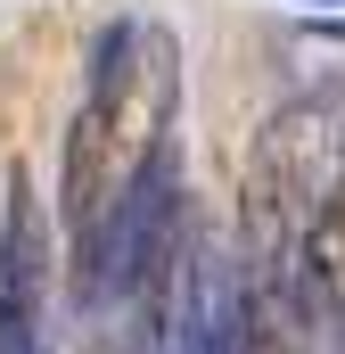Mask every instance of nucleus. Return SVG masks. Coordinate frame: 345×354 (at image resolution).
Masks as SVG:
<instances>
[{
	"mask_svg": "<svg viewBox=\"0 0 345 354\" xmlns=\"http://www.w3.org/2000/svg\"><path fill=\"white\" fill-rule=\"evenodd\" d=\"M247 272L214 256L181 214L148 264V354H247Z\"/></svg>",
	"mask_w": 345,
	"mask_h": 354,
	"instance_id": "nucleus-3",
	"label": "nucleus"
},
{
	"mask_svg": "<svg viewBox=\"0 0 345 354\" xmlns=\"http://www.w3.org/2000/svg\"><path fill=\"white\" fill-rule=\"evenodd\" d=\"M296 297H304V313H321V322H345V181L329 189V206L313 214V231H304V248H296Z\"/></svg>",
	"mask_w": 345,
	"mask_h": 354,
	"instance_id": "nucleus-5",
	"label": "nucleus"
},
{
	"mask_svg": "<svg viewBox=\"0 0 345 354\" xmlns=\"http://www.w3.org/2000/svg\"><path fill=\"white\" fill-rule=\"evenodd\" d=\"M345 181V115L337 107H288L255 149V181H247V256L255 272L288 280L296 248L313 231V214L329 206V189Z\"/></svg>",
	"mask_w": 345,
	"mask_h": 354,
	"instance_id": "nucleus-2",
	"label": "nucleus"
},
{
	"mask_svg": "<svg viewBox=\"0 0 345 354\" xmlns=\"http://www.w3.org/2000/svg\"><path fill=\"white\" fill-rule=\"evenodd\" d=\"M41 214L17 181L0 223V354H41Z\"/></svg>",
	"mask_w": 345,
	"mask_h": 354,
	"instance_id": "nucleus-4",
	"label": "nucleus"
},
{
	"mask_svg": "<svg viewBox=\"0 0 345 354\" xmlns=\"http://www.w3.org/2000/svg\"><path fill=\"white\" fill-rule=\"evenodd\" d=\"M172 107H181V41L148 17L107 25L66 140V231L90 297H115L124 280H140L181 223Z\"/></svg>",
	"mask_w": 345,
	"mask_h": 354,
	"instance_id": "nucleus-1",
	"label": "nucleus"
}]
</instances>
